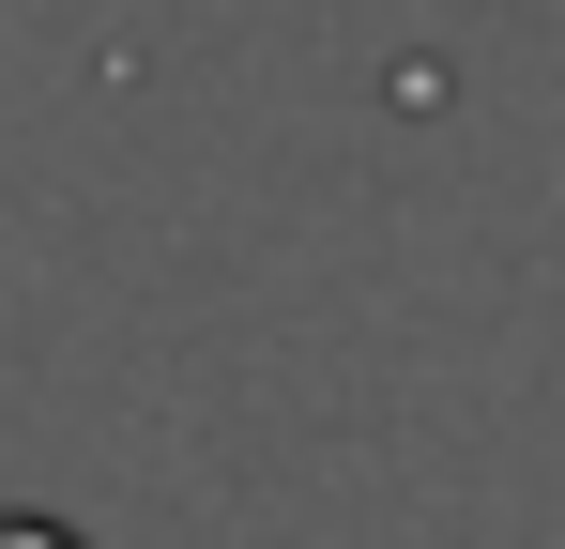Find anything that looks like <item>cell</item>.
<instances>
[{
    "label": "cell",
    "instance_id": "obj_1",
    "mask_svg": "<svg viewBox=\"0 0 565 549\" xmlns=\"http://www.w3.org/2000/svg\"><path fill=\"white\" fill-rule=\"evenodd\" d=\"M0 549H77V535H46V519H0Z\"/></svg>",
    "mask_w": 565,
    "mask_h": 549
}]
</instances>
